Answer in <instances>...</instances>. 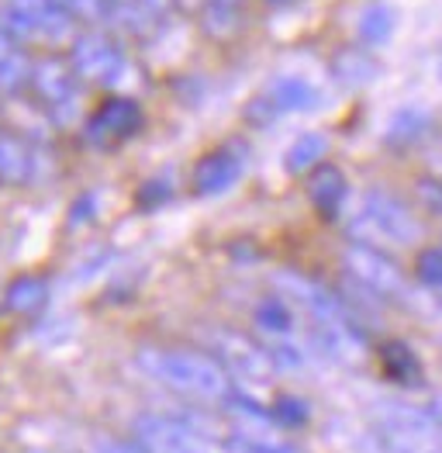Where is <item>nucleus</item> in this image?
<instances>
[{"mask_svg": "<svg viewBox=\"0 0 442 453\" xmlns=\"http://www.w3.org/2000/svg\"><path fill=\"white\" fill-rule=\"evenodd\" d=\"M135 367L152 378L156 384L184 395L190 402H204V405H221L235 395L232 374L225 371L215 353L208 349H194V346H139L135 353Z\"/></svg>", "mask_w": 442, "mask_h": 453, "instance_id": "1", "label": "nucleus"}, {"mask_svg": "<svg viewBox=\"0 0 442 453\" xmlns=\"http://www.w3.org/2000/svg\"><path fill=\"white\" fill-rule=\"evenodd\" d=\"M370 426L384 453H442V426L429 409L384 398L370 409Z\"/></svg>", "mask_w": 442, "mask_h": 453, "instance_id": "2", "label": "nucleus"}, {"mask_svg": "<svg viewBox=\"0 0 442 453\" xmlns=\"http://www.w3.org/2000/svg\"><path fill=\"white\" fill-rule=\"evenodd\" d=\"M356 235L363 242H391V246H415L422 239V222L401 197L387 190H370L363 197Z\"/></svg>", "mask_w": 442, "mask_h": 453, "instance_id": "3", "label": "nucleus"}, {"mask_svg": "<svg viewBox=\"0 0 442 453\" xmlns=\"http://www.w3.org/2000/svg\"><path fill=\"white\" fill-rule=\"evenodd\" d=\"M342 266L346 273L373 291L377 298H408V277L401 273V266L394 264L384 250H377L373 242H353L342 253Z\"/></svg>", "mask_w": 442, "mask_h": 453, "instance_id": "4", "label": "nucleus"}, {"mask_svg": "<svg viewBox=\"0 0 442 453\" xmlns=\"http://www.w3.org/2000/svg\"><path fill=\"white\" fill-rule=\"evenodd\" d=\"M208 353H215L228 374H239L246 380H266L277 367L266 353V346L256 336H246L239 329H211L208 333Z\"/></svg>", "mask_w": 442, "mask_h": 453, "instance_id": "5", "label": "nucleus"}, {"mask_svg": "<svg viewBox=\"0 0 442 453\" xmlns=\"http://www.w3.org/2000/svg\"><path fill=\"white\" fill-rule=\"evenodd\" d=\"M132 436L149 453H208V447H204L208 436H201L190 422L173 416L146 412L132 422Z\"/></svg>", "mask_w": 442, "mask_h": 453, "instance_id": "6", "label": "nucleus"}, {"mask_svg": "<svg viewBox=\"0 0 442 453\" xmlns=\"http://www.w3.org/2000/svg\"><path fill=\"white\" fill-rule=\"evenodd\" d=\"M70 66L76 80L83 83H114L118 73L125 70V56L121 49L101 32H83L70 42Z\"/></svg>", "mask_w": 442, "mask_h": 453, "instance_id": "7", "label": "nucleus"}, {"mask_svg": "<svg viewBox=\"0 0 442 453\" xmlns=\"http://www.w3.org/2000/svg\"><path fill=\"white\" fill-rule=\"evenodd\" d=\"M28 87H32L38 104H45V108L70 104L76 94V73L73 66H70V59H63V56H42V59H35Z\"/></svg>", "mask_w": 442, "mask_h": 453, "instance_id": "8", "label": "nucleus"}, {"mask_svg": "<svg viewBox=\"0 0 442 453\" xmlns=\"http://www.w3.org/2000/svg\"><path fill=\"white\" fill-rule=\"evenodd\" d=\"M142 128V108L132 101V97H108L94 118L87 125V132L101 142H121V139H132L135 132Z\"/></svg>", "mask_w": 442, "mask_h": 453, "instance_id": "9", "label": "nucleus"}, {"mask_svg": "<svg viewBox=\"0 0 442 453\" xmlns=\"http://www.w3.org/2000/svg\"><path fill=\"white\" fill-rule=\"evenodd\" d=\"M239 177H242V156L228 150V146H221V150H211L208 156L197 159L190 184H194V194L215 197V194H225Z\"/></svg>", "mask_w": 442, "mask_h": 453, "instance_id": "10", "label": "nucleus"}, {"mask_svg": "<svg viewBox=\"0 0 442 453\" xmlns=\"http://www.w3.org/2000/svg\"><path fill=\"white\" fill-rule=\"evenodd\" d=\"M253 322H256L259 342H284L297 336V308L284 295L263 298L253 311Z\"/></svg>", "mask_w": 442, "mask_h": 453, "instance_id": "11", "label": "nucleus"}, {"mask_svg": "<svg viewBox=\"0 0 442 453\" xmlns=\"http://www.w3.org/2000/svg\"><path fill=\"white\" fill-rule=\"evenodd\" d=\"M308 194H311V204L322 211V215H339L346 194H349V184H346V173L332 163H318L308 177Z\"/></svg>", "mask_w": 442, "mask_h": 453, "instance_id": "12", "label": "nucleus"}, {"mask_svg": "<svg viewBox=\"0 0 442 453\" xmlns=\"http://www.w3.org/2000/svg\"><path fill=\"white\" fill-rule=\"evenodd\" d=\"M266 97L273 101V108L280 114L308 111V108L318 104V90L308 80H301V76H280V80H273L270 90H266Z\"/></svg>", "mask_w": 442, "mask_h": 453, "instance_id": "13", "label": "nucleus"}, {"mask_svg": "<svg viewBox=\"0 0 442 453\" xmlns=\"http://www.w3.org/2000/svg\"><path fill=\"white\" fill-rule=\"evenodd\" d=\"M45 302H49V280L35 277V273H25V277L11 280L7 291H4V304L14 315H35L45 308Z\"/></svg>", "mask_w": 442, "mask_h": 453, "instance_id": "14", "label": "nucleus"}, {"mask_svg": "<svg viewBox=\"0 0 442 453\" xmlns=\"http://www.w3.org/2000/svg\"><path fill=\"white\" fill-rule=\"evenodd\" d=\"M32 170H35V159H32V150L25 146V139L0 135V180L18 184V180H28Z\"/></svg>", "mask_w": 442, "mask_h": 453, "instance_id": "15", "label": "nucleus"}, {"mask_svg": "<svg viewBox=\"0 0 442 453\" xmlns=\"http://www.w3.org/2000/svg\"><path fill=\"white\" fill-rule=\"evenodd\" d=\"M332 73H335L339 83H346V87H363V83H370L377 76V63H373V56L363 52V49H342L332 59Z\"/></svg>", "mask_w": 442, "mask_h": 453, "instance_id": "16", "label": "nucleus"}, {"mask_svg": "<svg viewBox=\"0 0 442 453\" xmlns=\"http://www.w3.org/2000/svg\"><path fill=\"white\" fill-rule=\"evenodd\" d=\"M325 152H329V139L322 132H308V135L294 139V146L287 150L284 163H287L291 173H308L325 159Z\"/></svg>", "mask_w": 442, "mask_h": 453, "instance_id": "17", "label": "nucleus"}, {"mask_svg": "<svg viewBox=\"0 0 442 453\" xmlns=\"http://www.w3.org/2000/svg\"><path fill=\"white\" fill-rule=\"evenodd\" d=\"M380 360H384V371H387V378H394L398 384H411V380H418V360H415V353L408 349L401 340H387L380 346Z\"/></svg>", "mask_w": 442, "mask_h": 453, "instance_id": "18", "label": "nucleus"}, {"mask_svg": "<svg viewBox=\"0 0 442 453\" xmlns=\"http://www.w3.org/2000/svg\"><path fill=\"white\" fill-rule=\"evenodd\" d=\"M429 128H432L429 111H422V108H401V111L391 118V125H387V139L398 142V146H408V142H418Z\"/></svg>", "mask_w": 442, "mask_h": 453, "instance_id": "19", "label": "nucleus"}, {"mask_svg": "<svg viewBox=\"0 0 442 453\" xmlns=\"http://www.w3.org/2000/svg\"><path fill=\"white\" fill-rule=\"evenodd\" d=\"M360 42L363 45H384L387 38L394 35V14L387 4H370L367 11L360 14Z\"/></svg>", "mask_w": 442, "mask_h": 453, "instance_id": "20", "label": "nucleus"}, {"mask_svg": "<svg viewBox=\"0 0 442 453\" xmlns=\"http://www.w3.org/2000/svg\"><path fill=\"white\" fill-rule=\"evenodd\" d=\"M32 56L18 45L4 63H0V94H7V97H14V94H21L25 87H28V80H32Z\"/></svg>", "mask_w": 442, "mask_h": 453, "instance_id": "21", "label": "nucleus"}, {"mask_svg": "<svg viewBox=\"0 0 442 453\" xmlns=\"http://www.w3.org/2000/svg\"><path fill=\"white\" fill-rule=\"evenodd\" d=\"M38 38H42V42H73L76 18L66 11V7L49 4V7L38 14Z\"/></svg>", "mask_w": 442, "mask_h": 453, "instance_id": "22", "label": "nucleus"}, {"mask_svg": "<svg viewBox=\"0 0 442 453\" xmlns=\"http://www.w3.org/2000/svg\"><path fill=\"white\" fill-rule=\"evenodd\" d=\"M266 412H270V422H277L284 429H301L308 422V416H311V409L301 398H294V395H280Z\"/></svg>", "mask_w": 442, "mask_h": 453, "instance_id": "23", "label": "nucleus"}, {"mask_svg": "<svg viewBox=\"0 0 442 453\" xmlns=\"http://www.w3.org/2000/svg\"><path fill=\"white\" fill-rule=\"evenodd\" d=\"M0 28L14 38L18 45H25V42H35L38 38V18L21 14V11H14V7L4 4V11H0Z\"/></svg>", "mask_w": 442, "mask_h": 453, "instance_id": "24", "label": "nucleus"}, {"mask_svg": "<svg viewBox=\"0 0 442 453\" xmlns=\"http://www.w3.org/2000/svg\"><path fill=\"white\" fill-rule=\"evenodd\" d=\"M204 28H208V35H215V38L235 35V28H239V11H235V7H225V4H204Z\"/></svg>", "mask_w": 442, "mask_h": 453, "instance_id": "25", "label": "nucleus"}, {"mask_svg": "<svg viewBox=\"0 0 442 453\" xmlns=\"http://www.w3.org/2000/svg\"><path fill=\"white\" fill-rule=\"evenodd\" d=\"M415 273H418V280H422L425 288L442 291V246L422 250L418 260H415Z\"/></svg>", "mask_w": 442, "mask_h": 453, "instance_id": "26", "label": "nucleus"}, {"mask_svg": "<svg viewBox=\"0 0 442 453\" xmlns=\"http://www.w3.org/2000/svg\"><path fill=\"white\" fill-rule=\"evenodd\" d=\"M66 11L73 14L76 21H104L108 14V0H66Z\"/></svg>", "mask_w": 442, "mask_h": 453, "instance_id": "27", "label": "nucleus"}, {"mask_svg": "<svg viewBox=\"0 0 442 453\" xmlns=\"http://www.w3.org/2000/svg\"><path fill=\"white\" fill-rule=\"evenodd\" d=\"M228 453H294V450H280V447H270V443H259V440H246V436H235L225 443Z\"/></svg>", "mask_w": 442, "mask_h": 453, "instance_id": "28", "label": "nucleus"}, {"mask_svg": "<svg viewBox=\"0 0 442 453\" xmlns=\"http://www.w3.org/2000/svg\"><path fill=\"white\" fill-rule=\"evenodd\" d=\"M94 453H149L146 447H139L135 440L128 443V440H101L97 447H94Z\"/></svg>", "mask_w": 442, "mask_h": 453, "instance_id": "29", "label": "nucleus"}, {"mask_svg": "<svg viewBox=\"0 0 442 453\" xmlns=\"http://www.w3.org/2000/svg\"><path fill=\"white\" fill-rule=\"evenodd\" d=\"M7 7H14V11H21V14L38 18V14L49 7V0H7Z\"/></svg>", "mask_w": 442, "mask_h": 453, "instance_id": "30", "label": "nucleus"}, {"mask_svg": "<svg viewBox=\"0 0 442 453\" xmlns=\"http://www.w3.org/2000/svg\"><path fill=\"white\" fill-rule=\"evenodd\" d=\"M14 49H18V42H14V38H11L7 32H4V28H0V63H4V59H7Z\"/></svg>", "mask_w": 442, "mask_h": 453, "instance_id": "31", "label": "nucleus"}, {"mask_svg": "<svg viewBox=\"0 0 442 453\" xmlns=\"http://www.w3.org/2000/svg\"><path fill=\"white\" fill-rule=\"evenodd\" d=\"M208 4H225V7H239V0H208Z\"/></svg>", "mask_w": 442, "mask_h": 453, "instance_id": "32", "label": "nucleus"}, {"mask_svg": "<svg viewBox=\"0 0 442 453\" xmlns=\"http://www.w3.org/2000/svg\"><path fill=\"white\" fill-rule=\"evenodd\" d=\"M273 4H284V0H273Z\"/></svg>", "mask_w": 442, "mask_h": 453, "instance_id": "33", "label": "nucleus"}, {"mask_svg": "<svg viewBox=\"0 0 442 453\" xmlns=\"http://www.w3.org/2000/svg\"><path fill=\"white\" fill-rule=\"evenodd\" d=\"M439 70H442V59H439Z\"/></svg>", "mask_w": 442, "mask_h": 453, "instance_id": "34", "label": "nucleus"}]
</instances>
